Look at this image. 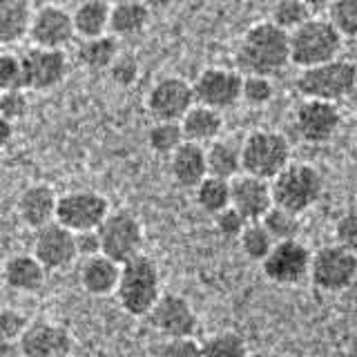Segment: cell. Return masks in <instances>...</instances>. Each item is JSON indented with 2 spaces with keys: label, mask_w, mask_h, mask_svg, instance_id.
<instances>
[{
  "label": "cell",
  "mask_w": 357,
  "mask_h": 357,
  "mask_svg": "<svg viewBox=\"0 0 357 357\" xmlns=\"http://www.w3.org/2000/svg\"><path fill=\"white\" fill-rule=\"evenodd\" d=\"M234 63L241 74L275 76L290 65V31L275 25L273 20L255 22L245 29L237 45Z\"/></svg>",
  "instance_id": "obj_1"
},
{
  "label": "cell",
  "mask_w": 357,
  "mask_h": 357,
  "mask_svg": "<svg viewBox=\"0 0 357 357\" xmlns=\"http://www.w3.org/2000/svg\"><path fill=\"white\" fill-rule=\"evenodd\" d=\"M119 301L126 312L134 317L150 315V310L159 301L161 293V273L159 266L148 255H137L134 259L123 264L119 282Z\"/></svg>",
  "instance_id": "obj_2"
},
{
  "label": "cell",
  "mask_w": 357,
  "mask_h": 357,
  "mask_svg": "<svg viewBox=\"0 0 357 357\" xmlns=\"http://www.w3.org/2000/svg\"><path fill=\"white\" fill-rule=\"evenodd\" d=\"M342 47L344 36L331 22V18L312 16L304 25L290 31V61L299 70L340 59Z\"/></svg>",
  "instance_id": "obj_3"
},
{
  "label": "cell",
  "mask_w": 357,
  "mask_h": 357,
  "mask_svg": "<svg viewBox=\"0 0 357 357\" xmlns=\"http://www.w3.org/2000/svg\"><path fill=\"white\" fill-rule=\"evenodd\" d=\"M295 89L304 98L340 103L357 89V65L346 59H335L324 65L306 67L295 78Z\"/></svg>",
  "instance_id": "obj_4"
},
{
  "label": "cell",
  "mask_w": 357,
  "mask_h": 357,
  "mask_svg": "<svg viewBox=\"0 0 357 357\" xmlns=\"http://www.w3.org/2000/svg\"><path fill=\"white\" fill-rule=\"evenodd\" d=\"M271 183L275 206H282L295 215H304L306 210H310L324 192V178L317 167L310 163L293 161Z\"/></svg>",
  "instance_id": "obj_5"
},
{
  "label": "cell",
  "mask_w": 357,
  "mask_h": 357,
  "mask_svg": "<svg viewBox=\"0 0 357 357\" xmlns=\"http://www.w3.org/2000/svg\"><path fill=\"white\" fill-rule=\"evenodd\" d=\"M243 150V172L255 174L266 181L286 170L293 163L290 161V143L282 132L277 130H252L248 137L241 141Z\"/></svg>",
  "instance_id": "obj_6"
},
{
  "label": "cell",
  "mask_w": 357,
  "mask_h": 357,
  "mask_svg": "<svg viewBox=\"0 0 357 357\" xmlns=\"http://www.w3.org/2000/svg\"><path fill=\"white\" fill-rule=\"evenodd\" d=\"M308 279L324 293H342L357 279V255L340 243L324 245L312 252Z\"/></svg>",
  "instance_id": "obj_7"
},
{
  "label": "cell",
  "mask_w": 357,
  "mask_h": 357,
  "mask_svg": "<svg viewBox=\"0 0 357 357\" xmlns=\"http://www.w3.org/2000/svg\"><path fill=\"white\" fill-rule=\"evenodd\" d=\"M103 252L119 264H126L143 252L145 232L137 215L130 210H114L98 228Z\"/></svg>",
  "instance_id": "obj_8"
},
{
  "label": "cell",
  "mask_w": 357,
  "mask_h": 357,
  "mask_svg": "<svg viewBox=\"0 0 357 357\" xmlns=\"http://www.w3.org/2000/svg\"><path fill=\"white\" fill-rule=\"evenodd\" d=\"M109 201L96 190H72L59 197L56 221L74 232L98 230L109 215Z\"/></svg>",
  "instance_id": "obj_9"
},
{
  "label": "cell",
  "mask_w": 357,
  "mask_h": 357,
  "mask_svg": "<svg viewBox=\"0 0 357 357\" xmlns=\"http://www.w3.org/2000/svg\"><path fill=\"white\" fill-rule=\"evenodd\" d=\"M312 252L299 239L277 241L271 255L261 261L266 279L277 286H297L310 277Z\"/></svg>",
  "instance_id": "obj_10"
},
{
  "label": "cell",
  "mask_w": 357,
  "mask_h": 357,
  "mask_svg": "<svg viewBox=\"0 0 357 357\" xmlns=\"http://www.w3.org/2000/svg\"><path fill=\"white\" fill-rule=\"evenodd\" d=\"M192 85L197 103L221 112L243 100V74L239 70H230V67H206Z\"/></svg>",
  "instance_id": "obj_11"
},
{
  "label": "cell",
  "mask_w": 357,
  "mask_h": 357,
  "mask_svg": "<svg viewBox=\"0 0 357 357\" xmlns=\"http://www.w3.org/2000/svg\"><path fill=\"white\" fill-rule=\"evenodd\" d=\"M342 126L337 103L319 98H304L295 109V130L301 141L310 145L328 143Z\"/></svg>",
  "instance_id": "obj_12"
},
{
  "label": "cell",
  "mask_w": 357,
  "mask_h": 357,
  "mask_svg": "<svg viewBox=\"0 0 357 357\" xmlns=\"http://www.w3.org/2000/svg\"><path fill=\"white\" fill-rule=\"evenodd\" d=\"M195 103V85L181 76H163L148 92V112L156 121H181Z\"/></svg>",
  "instance_id": "obj_13"
},
{
  "label": "cell",
  "mask_w": 357,
  "mask_h": 357,
  "mask_svg": "<svg viewBox=\"0 0 357 357\" xmlns=\"http://www.w3.org/2000/svg\"><path fill=\"white\" fill-rule=\"evenodd\" d=\"M22 65H25V89L31 92H50L59 87L70 72L65 50L38 47V45L22 52Z\"/></svg>",
  "instance_id": "obj_14"
},
{
  "label": "cell",
  "mask_w": 357,
  "mask_h": 357,
  "mask_svg": "<svg viewBox=\"0 0 357 357\" xmlns=\"http://www.w3.org/2000/svg\"><path fill=\"white\" fill-rule=\"evenodd\" d=\"M33 255L38 257L47 271H65L81 257L78 255L76 232L65 228L59 221L47 223L33 234Z\"/></svg>",
  "instance_id": "obj_15"
},
{
  "label": "cell",
  "mask_w": 357,
  "mask_h": 357,
  "mask_svg": "<svg viewBox=\"0 0 357 357\" xmlns=\"http://www.w3.org/2000/svg\"><path fill=\"white\" fill-rule=\"evenodd\" d=\"M148 319L152 328L165 335L167 340L192 337V333L197 331V315L192 306H190V301L174 293L161 295L154 308L150 310Z\"/></svg>",
  "instance_id": "obj_16"
},
{
  "label": "cell",
  "mask_w": 357,
  "mask_h": 357,
  "mask_svg": "<svg viewBox=\"0 0 357 357\" xmlns=\"http://www.w3.org/2000/svg\"><path fill=\"white\" fill-rule=\"evenodd\" d=\"M74 36H78V33L72 11H67L61 5H43L40 9H36L29 31V38L33 45L63 50L65 45L74 40Z\"/></svg>",
  "instance_id": "obj_17"
},
{
  "label": "cell",
  "mask_w": 357,
  "mask_h": 357,
  "mask_svg": "<svg viewBox=\"0 0 357 357\" xmlns=\"http://www.w3.org/2000/svg\"><path fill=\"white\" fill-rule=\"evenodd\" d=\"M18 342L25 357H70L74 349L72 333L61 324L45 319L31 321Z\"/></svg>",
  "instance_id": "obj_18"
},
{
  "label": "cell",
  "mask_w": 357,
  "mask_h": 357,
  "mask_svg": "<svg viewBox=\"0 0 357 357\" xmlns=\"http://www.w3.org/2000/svg\"><path fill=\"white\" fill-rule=\"evenodd\" d=\"M232 206L237 208L248 221H261L266 212L275 206L273 183L255 174L241 172L232 181Z\"/></svg>",
  "instance_id": "obj_19"
},
{
  "label": "cell",
  "mask_w": 357,
  "mask_h": 357,
  "mask_svg": "<svg viewBox=\"0 0 357 357\" xmlns=\"http://www.w3.org/2000/svg\"><path fill=\"white\" fill-rule=\"evenodd\" d=\"M18 217L31 230H38L47 223L56 221V210H59V195L54 192L50 183H31L18 197Z\"/></svg>",
  "instance_id": "obj_20"
},
{
  "label": "cell",
  "mask_w": 357,
  "mask_h": 357,
  "mask_svg": "<svg viewBox=\"0 0 357 357\" xmlns=\"http://www.w3.org/2000/svg\"><path fill=\"white\" fill-rule=\"evenodd\" d=\"M210 174L206 145L185 141L170 156V176L178 188L195 190Z\"/></svg>",
  "instance_id": "obj_21"
},
{
  "label": "cell",
  "mask_w": 357,
  "mask_h": 357,
  "mask_svg": "<svg viewBox=\"0 0 357 357\" xmlns=\"http://www.w3.org/2000/svg\"><path fill=\"white\" fill-rule=\"evenodd\" d=\"M123 264L114 261L105 252L85 257L81 266V284L89 295L94 297H107L119 290Z\"/></svg>",
  "instance_id": "obj_22"
},
{
  "label": "cell",
  "mask_w": 357,
  "mask_h": 357,
  "mask_svg": "<svg viewBox=\"0 0 357 357\" xmlns=\"http://www.w3.org/2000/svg\"><path fill=\"white\" fill-rule=\"evenodd\" d=\"M5 284L16 293H38L47 279V268L36 255H14L5 261Z\"/></svg>",
  "instance_id": "obj_23"
},
{
  "label": "cell",
  "mask_w": 357,
  "mask_h": 357,
  "mask_svg": "<svg viewBox=\"0 0 357 357\" xmlns=\"http://www.w3.org/2000/svg\"><path fill=\"white\" fill-rule=\"evenodd\" d=\"M31 0H0V43L9 47L29 36L33 22Z\"/></svg>",
  "instance_id": "obj_24"
},
{
  "label": "cell",
  "mask_w": 357,
  "mask_h": 357,
  "mask_svg": "<svg viewBox=\"0 0 357 357\" xmlns=\"http://www.w3.org/2000/svg\"><path fill=\"white\" fill-rule=\"evenodd\" d=\"M181 126H183L188 141L210 145L212 141H217L221 137L223 114H221V109H215L204 103H195L192 109L181 119Z\"/></svg>",
  "instance_id": "obj_25"
},
{
  "label": "cell",
  "mask_w": 357,
  "mask_h": 357,
  "mask_svg": "<svg viewBox=\"0 0 357 357\" xmlns=\"http://www.w3.org/2000/svg\"><path fill=\"white\" fill-rule=\"evenodd\" d=\"M150 7L143 0H121L112 7L109 33L116 38H132L150 25Z\"/></svg>",
  "instance_id": "obj_26"
},
{
  "label": "cell",
  "mask_w": 357,
  "mask_h": 357,
  "mask_svg": "<svg viewBox=\"0 0 357 357\" xmlns=\"http://www.w3.org/2000/svg\"><path fill=\"white\" fill-rule=\"evenodd\" d=\"M208 152V170L212 176H221L232 181L234 176L243 172V150L241 143L230 139H217L206 145Z\"/></svg>",
  "instance_id": "obj_27"
},
{
  "label": "cell",
  "mask_w": 357,
  "mask_h": 357,
  "mask_svg": "<svg viewBox=\"0 0 357 357\" xmlns=\"http://www.w3.org/2000/svg\"><path fill=\"white\" fill-rule=\"evenodd\" d=\"M112 7L114 5H109L107 0H83V3H78L72 11L78 36L85 40L109 33Z\"/></svg>",
  "instance_id": "obj_28"
},
{
  "label": "cell",
  "mask_w": 357,
  "mask_h": 357,
  "mask_svg": "<svg viewBox=\"0 0 357 357\" xmlns=\"http://www.w3.org/2000/svg\"><path fill=\"white\" fill-rule=\"evenodd\" d=\"M121 54L119 40L114 33H103L96 38H85L78 45V63L92 72H107L109 65L116 61V56Z\"/></svg>",
  "instance_id": "obj_29"
},
{
  "label": "cell",
  "mask_w": 357,
  "mask_h": 357,
  "mask_svg": "<svg viewBox=\"0 0 357 357\" xmlns=\"http://www.w3.org/2000/svg\"><path fill=\"white\" fill-rule=\"evenodd\" d=\"M195 201L206 215H219L221 210L232 206V185L228 178L208 174L204 181L195 188Z\"/></svg>",
  "instance_id": "obj_30"
},
{
  "label": "cell",
  "mask_w": 357,
  "mask_h": 357,
  "mask_svg": "<svg viewBox=\"0 0 357 357\" xmlns=\"http://www.w3.org/2000/svg\"><path fill=\"white\" fill-rule=\"evenodd\" d=\"M185 141L181 121H154L148 130V145L156 154L172 156Z\"/></svg>",
  "instance_id": "obj_31"
},
{
  "label": "cell",
  "mask_w": 357,
  "mask_h": 357,
  "mask_svg": "<svg viewBox=\"0 0 357 357\" xmlns=\"http://www.w3.org/2000/svg\"><path fill=\"white\" fill-rule=\"evenodd\" d=\"M237 241H239L241 252L248 257L250 261H257V264H261L277 243L261 221H250Z\"/></svg>",
  "instance_id": "obj_32"
},
{
  "label": "cell",
  "mask_w": 357,
  "mask_h": 357,
  "mask_svg": "<svg viewBox=\"0 0 357 357\" xmlns=\"http://www.w3.org/2000/svg\"><path fill=\"white\" fill-rule=\"evenodd\" d=\"M204 357H248V344L239 333L221 331L210 335V337L201 344Z\"/></svg>",
  "instance_id": "obj_33"
},
{
  "label": "cell",
  "mask_w": 357,
  "mask_h": 357,
  "mask_svg": "<svg viewBox=\"0 0 357 357\" xmlns=\"http://www.w3.org/2000/svg\"><path fill=\"white\" fill-rule=\"evenodd\" d=\"M312 16L315 14L308 9V5L304 3V0H277V3L273 5L271 20L282 29L293 31L299 25H304L306 20H310Z\"/></svg>",
  "instance_id": "obj_34"
},
{
  "label": "cell",
  "mask_w": 357,
  "mask_h": 357,
  "mask_svg": "<svg viewBox=\"0 0 357 357\" xmlns=\"http://www.w3.org/2000/svg\"><path fill=\"white\" fill-rule=\"evenodd\" d=\"M261 223L275 237V241L297 239V234H299V215H295V212H290L282 206H273L268 210Z\"/></svg>",
  "instance_id": "obj_35"
},
{
  "label": "cell",
  "mask_w": 357,
  "mask_h": 357,
  "mask_svg": "<svg viewBox=\"0 0 357 357\" xmlns=\"http://www.w3.org/2000/svg\"><path fill=\"white\" fill-rule=\"evenodd\" d=\"M273 76L261 74H243V100L250 107H266L275 98Z\"/></svg>",
  "instance_id": "obj_36"
},
{
  "label": "cell",
  "mask_w": 357,
  "mask_h": 357,
  "mask_svg": "<svg viewBox=\"0 0 357 357\" xmlns=\"http://www.w3.org/2000/svg\"><path fill=\"white\" fill-rule=\"evenodd\" d=\"M107 74H109V81L114 83L116 87L128 89L132 85H137L139 76H141V63H139V59L134 54L121 52L116 56V61L109 65Z\"/></svg>",
  "instance_id": "obj_37"
},
{
  "label": "cell",
  "mask_w": 357,
  "mask_h": 357,
  "mask_svg": "<svg viewBox=\"0 0 357 357\" xmlns=\"http://www.w3.org/2000/svg\"><path fill=\"white\" fill-rule=\"evenodd\" d=\"M0 89H25V65L22 54H0Z\"/></svg>",
  "instance_id": "obj_38"
},
{
  "label": "cell",
  "mask_w": 357,
  "mask_h": 357,
  "mask_svg": "<svg viewBox=\"0 0 357 357\" xmlns=\"http://www.w3.org/2000/svg\"><path fill=\"white\" fill-rule=\"evenodd\" d=\"M328 18L344 38H357V0H335Z\"/></svg>",
  "instance_id": "obj_39"
},
{
  "label": "cell",
  "mask_w": 357,
  "mask_h": 357,
  "mask_svg": "<svg viewBox=\"0 0 357 357\" xmlns=\"http://www.w3.org/2000/svg\"><path fill=\"white\" fill-rule=\"evenodd\" d=\"M29 114V98L25 89H5L0 94V119L18 123Z\"/></svg>",
  "instance_id": "obj_40"
},
{
  "label": "cell",
  "mask_w": 357,
  "mask_h": 357,
  "mask_svg": "<svg viewBox=\"0 0 357 357\" xmlns=\"http://www.w3.org/2000/svg\"><path fill=\"white\" fill-rule=\"evenodd\" d=\"M212 219H215L217 232L221 234L223 239H230V241L232 239H239L241 232L245 230V226L250 223L234 206H228L226 210H221L219 215H215Z\"/></svg>",
  "instance_id": "obj_41"
},
{
  "label": "cell",
  "mask_w": 357,
  "mask_h": 357,
  "mask_svg": "<svg viewBox=\"0 0 357 357\" xmlns=\"http://www.w3.org/2000/svg\"><path fill=\"white\" fill-rule=\"evenodd\" d=\"M29 324L31 321L27 319V315H22L20 310L3 308V312H0V335H3V340L18 342L22 333L29 328Z\"/></svg>",
  "instance_id": "obj_42"
},
{
  "label": "cell",
  "mask_w": 357,
  "mask_h": 357,
  "mask_svg": "<svg viewBox=\"0 0 357 357\" xmlns=\"http://www.w3.org/2000/svg\"><path fill=\"white\" fill-rule=\"evenodd\" d=\"M335 243L357 255V210L342 215L335 223Z\"/></svg>",
  "instance_id": "obj_43"
},
{
  "label": "cell",
  "mask_w": 357,
  "mask_h": 357,
  "mask_svg": "<svg viewBox=\"0 0 357 357\" xmlns=\"http://www.w3.org/2000/svg\"><path fill=\"white\" fill-rule=\"evenodd\" d=\"M159 357H204V349L192 337H176L163 344Z\"/></svg>",
  "instance_id": "obj_44"
},
{
  "label": "cell",
  "mask_w": 357,
  "mask_h": 357,
  "mask_svg": "<svg viewBox=\"0 0 357 357\" xmlns=\"http://www.w3.org/2000/svg\"><path fill=\"white\" fill-rule=\"evenodd\" d=\"M76 243H78V255H81V257H92V255L103 252V243H100L98 230L76 232Z\"/></svg>",
  "instance_id": "obj_45"
},
{
  "label": "cell",
  "mask_w": 357,
  "mask_h": 357,
  "mask_svg": "<svg viewBox=\"0 0 357 357\" xmlns=\"http://www.w3.org/2000/svg\"><path fill=\"white\" fill-rule=\"evenodd\" d=\"M14 132H16V123L0 119V145H3V148H7V145L11 143V139H14Z\"/></svg>",
  "instance_id": "obj_46"
},
{
  "label": "cell",
  "mask_w": 357,
  "mask_h": 357,
  "mask_svg": "<svg viewBox=\"0 0 357 357\" xmlns=\"http://www.w3.org/2000/svg\"><path fill=\"white\" fill-rule=\"evenodd\" d=\"M0 357H25L20 349V342H11V340H3V346H0Z\"/></svg>",
  "instance_id": "obj_47"
},
{
  "label": "cell",
  "mask_w": 357,
  "mask_h": 357,
  "mask_svg": "<svg viewBox=\"0 0 357 357\" xmlns=\"http://www.w3.org/2000/svg\"><path fill=\"white\" fill-rule=\"evenodd\" d=\"M304 3L308 5L312 14H321V11H328L333 7L335 0H304Z\"/></svg>",
  "instance_id": "obj_48"
},
{
  "label": "cell",
  "mask_w": 357,
  "mask_h": 357,
  "mask_svg": "<svg viewBox=\"0 0 357 357\" xmlns=\"http://www.w3.org/2000/svg\"><path fill=\"white\" fill-rule=\"evenodd\" d=\"M145 5H148L152 11H163V9H170L176 0H143Z\"/></svg>",
  "instance_id": "obj_49"
},
{
  "label": "cell",
  "mask_w": 357,
  "mask_h": 357,
  "mask_svg": "<svg viewBox=\"0 0 357 357\" xmlns=\"http://www.w3.org/2000/svg\"><path fill=\"white\" fill-rule=\"evenodd\" d=\"M346 357H357V335H353L349 346H346Z\"/></svg>",
  "instance_id": "obj_50"
},
{
  "label": "cell",
  "mask_w": 357,
  "mask_h": 357,
  "mask_svg": "<svg viewBox=\"0 0 357 357\" xmlns=\"http://www.w3.org/2000/svg\"><path fill=\"white\" fill-rule=\"evenodd\" d=\"M351 167H353V174L357 178V143L353 145V150H351Z\"/></svg>",
  "instance_id": "obj_51"
},
{
  "label": "cell",
  "mask_w": 357,
  "mask_h": 357,
  "mask_svg": "<svg viewBox=\"0 0 357 357\" xmlns=\"http://www.w3.org/2000/svg\"><path fill=\"white\" fill-rule=\"evenodd\" d=\"M248 357H266L264 353H248Z\"/></svg>",
  "instance_id": "obj_52"
},
{
  "label": "cell",
  "mask_w": 357,
  "mask_h": 357,
  "mask_svg": "<svg viewBox=\"0 0 357 357\" xmlns=\"http://www.w3.org/2000/svg\"><path fill=\"white\" fill-rule=\"evenodd\" d=\"M355 210H357V195H355Z\"/></svg>",
  "instance_id": "obj_53"
}]
</instances>
